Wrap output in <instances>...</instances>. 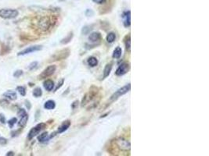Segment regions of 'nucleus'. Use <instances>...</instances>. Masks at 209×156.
Masks as SVG:
<instances>
[{"instance_id": "31", "label": "nucleus", "mask_w": 209, "mask_h": 156, "mask_svg": "<svg viewBox=\"0 0 209 156\" xmlns=\"http://www.w3.org/2000/svg\"><path fill=\"white\" fill-rule=\"evenodd\" d=\"M0 105H3V106H6L9 105V101H6V100H1L0 101Z\"/></svg>"}, {"instance_id": "26", "label": "nucleus", "mask_w": 209, "mask_h": 156, "mask_svg": "<svg viewBox=\"0 0 209 156\" xmlns=\"http://www.w3.org/2000/svg\"><path fill=\"white\" fill-rule=\"evenodd\" d=\"M22 74H23V71L17 70V71H16L15 73H14L13 76H14V77H21Z\"/></svg>"}, {"instance_id": "9", "label": "nucleus", "mask_w": 209, "mask_h": 156, "mask_svg": "<svg viewBox=\"0 0 209 156\" xmlns=\"http://www.w3.org/2000/svg\"><path fill=\"white\" fill-rule=\"evenodd\" d=\"M3 96L5 98L9 99V100H12V101H14L17 98V93L15 91H7L3 94Z\"/></svg>"}, {"instance_id": "18", "label": "nucleus", "mask_w": 209, "mask_h": 156, "mask_svg": "<svg viewBox=\"0 0 209 156\" xmlns=\"http://www.w3.org/2000/svg\"><path fill=\"white\" fill-rule=\"evenodd\" d=\"M88 64H89V66H90L91 67H94V66H96L98 64V60L94 56L89 57L88 59Z\"/></svg>"}, {"instance_id": "33", "label": "nucleus", "mask_w": 209, "mask_h": 156, "mask_svg": "<svg viewBox=\"0 0 209 156\" xmlns=\"http://www.w3.org/2000/svg\"><path fill=\"white\" fill-rule=\"evenodd\" d=\"M94 3H98V4H103V3H105L106 0H93Z\"/></svg>"}, {"instance_id": "6", "label": "nucleus", "mask_w": 209, "mask_h": 156, "mask_svg": "<svg viewBox=\"0 0 209 156\" xmlns=\"http://www.w3.org/2000/svg\"><path fill=\"white\" fill-rule=\"evenodd\" d=\"M56 66L55 65H52V66H49L46 69H45L42 73L39 75V79H44V78H47V77H50L51 75L54 74V72L56 71Z\"/></svg>"}, {"instance_id": "27", "label": "nucleus", "mask_w": 209, "mask_h": 156, "mask_svg": "<svg viewBox=\"0 0 209 156\" xmlns=\"http://www.w3.org/2000/svg\"><path fill=\"white\" fill-rule=\"evenodd\" d=\"M25 114H27V113H26V112H25V110L24 109H19L18 115L20 116V117H23V116H24Z\"/></svg>"}, {"instance_id": "13", "label": "nucleus", "mask_w": 209, "mask_h": 156, "mask_svg": "<svg viewBox=\"0 0 209 156\" xmlns=\"http://www.w3.org/2000/svg\"><path fill=\"white\" fill-rule=\"evenodd\" d=\"M70 125H71V122H70V121L63 122L62 123V125L60 126L59 128H58V133H59V134H61L63 132H64L65 130H67L69 128Z\"/></svg>"}, {"instance_id": "4", "label": "nucleus", "mask_w": 209, "mask_h": 156, "mask_svg": "<svg viewBox=\"0 0 209 156\" xmlns=\"http://www.w3.org/2000/svg\"><path fill=\"white\" fill-rule=\"evenodd\" d=\"M115 143L117 144V146L123 151H129L130 150V147H131V144L130 142L127 141L126 139L123 138H118V139H116Z\"/></svg>"}, {"instance_id": "29", "label": "nucleus", "mask_w": 209, "mask_h": 156, "mask_svg": "<svg viewBox=\"0 0 209 156\" xmlns=\"http://www.w3.org/2000/svg\"><path fill=\"white\" fill-rule=\"evenodd\" d=\"M7 143V140L4 138H0V144L1 145H5Z\"/></svg>"}, {"instance_id": "12", "label": "nucleus", "mask_w": 209, "mask_h": 156, "mask_svg": "<svg viewBox=\"0 0 209 156\" xmlns=\"http://www.w3.org/2000/svg\"><path fill=\"white\" fill-rule=\"evenodd\" d=\"M101 38V35H100V33L98 32H93L89 35V40L92 41V42H97L99 40H100Z\"/></svg>"}, {"instance_id": "21", "label": "nucleus", "mask_w": 209, "mask_h": 156, "mask_svg": "<svg viewBox=\"0 0 209 156\" xmlns=\"http://www.w3.org/2000/svg\"><path fill=\"white\" fill-rule=\"evenodd\" d=\"M42 91L40 88H36L33 91V95L35 98H39V97L42 96Z\"/></svg>"}, {"instance_id": "17", "label": "nucleus", "mask_w": 209, "mask_h": 156, "mask_svg": "<svg viewBox=\"0 0 209 156\" xmlns=\"http://www.w3.org/2000/svg\"><path fill=\"white\" fill-rule=\"evenodd\" d=\"M122 50L121 47H117L113 52V58L114 59H119L122 56Z\"/></svg>"}, {"instance_id": "20", "label": "nucleus", "mask_w": 209, "mask_h": 156, "mask_svg": "<svg viewBox=\"0 0 209 156\" xmlns=\"http://www.w3.org/2000/svg\"><path fill=\"white\" fill-rule=\"evenodd\" d=\"M116 38V35L114 33H109V34H107V36H106V41L108 43H112L114 41V40Z\"/></svg>"}, {"instance_id": "19", "label": "nucleus", "mask_w": 209, "mask_h": 156, "mask_svg": "<svg viewBox=\"0 0 209 156\" xmlns=\"http://www.w3.org/2000/svg\"><path fill=\"white\" fill-rule=\"evenodd\" d=\"M50 138L48 137V133L47 132H45L43 134H42L41 135H39L38 137V140L40 141V142H45V141H49V139Z\"/></svg>"}, {"instance_id": "30", "label": "nucleus", "mask_w": 209, "mask_h": 156, "mask_svg": "<svg viewBox=\"0 0 209 156\" xmlns=\"http://www.w3.org/2000/svg\"><path fill=\"white\" fill-rule=\"evenodd\" d=\"M0 122H2L3 124L6 123V118H5L3 114H0Z\"/></svg>"}, {"instance_id": "23", "label": "nucleus", "mask_w": 209, "mask_h": 156, "mask_svg": "<svg viewBox=\"0 0 209 156\" xmlns=\"http://www.w3.org/2000/svg\"><path fill=\"white\" fill-rule=\"evenodd\" d=\"M17 90L18 91V92L21 94V95L22 96H25L26 95V88H25L24 87H23V86H19L17 88Z\"/></svg>"}, {"instance_id": "28", "label": "nucleus", "mask_w": 209, "mask_h": 156, "mask_svg": "<svg viewBox=\"0 0 209 156\" xmlns=\"http://www.w3.org/2000/svg\"><path fill=\"white\" fill-rule=\"evenodd\" d=\"M37 66H38L37 62H34V63H32L29 66V70H33L34 68L37 67Z\"/></svg>"}, {"instance_id": "8", "label": "nucleus", "mask_w": 209, "mask_h": 156, "mask_svg": "<svg viewBox=\"0 0 209 156\" xmlns=\"http://www.w3.org/2000/svg\"><path fill=\"white\" fill-rule=\"evenodd\" d=\"M130 69V66L128 63H122V65H120L118 68L117 69L115 74L117 76H122L125 74Z\"/></svg>"}, {"instance_id": "24", "label": "nucleus", "mask_w": 209, "mask_h": 156, "mask_svg": "<svg viewBox=\"0 0 209 156\" xmlns=\"http://www.w3.org/2000/svg\"><path fill=\"white\" fill-rule=\"evenodd\" d=\"M17 122V118L13 117V118L10 119L9 121H8V125H9V126L10 127V128H13V126L15 125V123Z\"/></svg>"}, {"instance_id": "15", "label": "nucleus", "mask_w": 209, "mask_h": 156, "mask_svg": "<svg viewBox=\"0 0 209 156\" xmlns=\"http://www.w3.org/2000/svg\"><path fill=\"white\" fill-rule=\"evenodd\" d=\"M56 107V104H55V101H53V100H49L47 101L45 105H44V108L46 109H48V110H52L54 108Z\"/></svg>"}, {"instance_id": "34", "label": "nucleus", "mask_w": 209, "mask_h": 156, "mask_svg": "<svg viewBox=\"0 0 209 156\" xmlns=\"http://www.w3.org/2000/svg\"><path fill=\"white\" fill-rule=\"evenodd\" d=\"M14 154H13V151H9V152H8V153L6 154V155L7 156H11V155H13Z\"/></svg>"}, {"instance_id": "2", "label": "nucleus", "mask_w": 209, "mask_h": 156, "mask_svg": "<svg viewBox=\"0 0 209 156\" xmlns=\"http://www.w3.org/2000/svg\"><path fill=\"white\" fill-rule=\"evenodd\" d=\"M51 24H52V22H51V20H50V17L48 16H44V17H42V18L38 20V28L42 30V31H46L47 30H49L51 27Z\"/></svg>"}, {"instance_id": "25", "label": "nucleus", "mask_w": 209, "mask_h": 156, "mask_svg": "<svg viewBox=\"0 0 209 156\" xmlns=\"http://www.w3.org/2000/svg\"><path fill=\"white\" fill-rule=\"evenodd\" d=\"M130 37L128 36L127 37V39L125 40V47H126V49L129 50L130 49Z\"/></svg>"}, {"instance_id": "22", "label": "nucleus", "mask_w": 209, "mask_h": 156, "mask_svg": "<svg viewBox=\"0 0 209 156\" xmlns=\"http://www.w3.org/2000/svg\"><path fill=\"white\" fill-rule=\"evenodd\" d=\"M72 38H73V33H70L65 38L62 39V41L60 42L62 43V44H67V43L70 42L71 41Z\"/></svg>"}, {"instance_id": "14", "label": "nucleus", "mask_w": 209, "mask_h": 156, "mask_svg": "<svg viewBox=\"0 0 209 156\" xmlns=\"http://www.w3.org/2000/svg\"><path fill=\"white\" fill-rule=\"evenodd\" d=\"M28 119V114H25L24 116L21 117V119L19 120V122H18L19 126H20V127H21V128L24 127L25 126H26V124H27Z\"/></svg>"}, {"instance_id": "10", "label": "nucleus", "mask_w": 209, "mask_h": 156, "mask_svg": "<svg viewBox=\"0 0 209 156\" xmlns=\"http://www.w3.org/2000/svg\"><path fill=\"white\" fill-rule=\"evenodd\" d=\"M43 86L45 89L48 91H52L54 88V83H53V80H46L43 84Z\"/></svg>"}, {"instance_id": "32", "label": "nucleus", "mask_w": 209, "mask_h": 156, "mask_svg": "<svg viewBox=\"0 0 209 156\" xmlns=\"http://www.w3.org/2000/svg\"><path fill=\"white\" fill-rule=\"evenodd\" d=\"M63 84V79L61 80L60 81V83H58V86H57V87L56 88L55 91H57V90H58V88H60V87L62 86Z\"/></svg>"}, {"instance_id": "16", "label": "nucleus", "mask_w": 209, "mask_h": 156, "mask_svg": "<svg viewBox=\"0 0 209 156\" xmlns=\"http://www.w3.org/2000/svg\"><path fill=\"white\" fill-rule=\"evenodd\" d=\"M112 70V64L109 63V64H106V66L104 68V70H103V77L106 78L110 75V71Z\"/></svg>"}, {"instance_id": "7", "label": "nucleus", "mask_w": 209, "mask_h": 156, "mask_svg": "<svg viewBox=\"0 0 209 156\" xmlns=\"http://www.w3.org/2000/svg\"><path fill=\"white\" fill-rule=\"evenodd\" d=\"M42 49V46L41 45H34L31 46V47H28L27 49L22 50L21 52H20L17 54V55H24L29 53H32L34 52H37V51H40Z\"/></svg>"}, {"instance_id": "5", "label": "nucleus", "mask_w": 209, "mask_h": 156, "mask_svg": "<svg viewBox=\"0 0 209 156\" xmlns=\"http://www.w3.org/2000/svg\"><path fill=\"white\" fill-rule=\"evenodd\" d=\"M46 127V124L45 123H39V124H38L36 125L34 127L31 129L30 132L28 133V138L29 139H32V138H34L35 136H37L40 131H42L44 128Z\"/></svg>"}, {"instance_id": "3", "label": "nucleus", "mask_w": 209, "mask_h": 156, "mask_svg": "<svg viewBox=\"0 0 209 156\" xmlns=\"http://www.w3.org/2000/svg\"><path fill=\"white\" fill-rule=\"evenodd\" d=\"M130 88H131V85H130V84H128L127 85L124 86L123 88H120L119 90H118L117 91L114 93V94H113L111 95V97H110V100L111 101H115L117 100L119 97H121L122 95H125L126 93H128L129 91H130Z\"/></svg>"}, {"instance_id": "11", "label": "nucleus", "mask_w": 209, "mask_h": 156, "mask_svg": "<svg viewBox=\"0 0 209 156\" xmlns=\"http://www.w3.org/2000/svg\"><path fill=\"white\" fill-rule=\"evenodd\" d=\"M123 18H124V24L125 27H129L131 24V20H130V11L124 13L123 14Z\"/></svg>"}, {"instance_id": "1", "label": "nucleus", "mask_w": 209, "mask_h": 156, "mask_svg": "<svg viewBox=\"0 0 209 156\" xmlns=\"http://www.w3.org/2000/svg\"><path fill=\"white\" fill-rule=\"evenodd\" d=\"M19 14L17 9H0V17L6 20L16 18Z\"/></svg>"}]
</instances>
